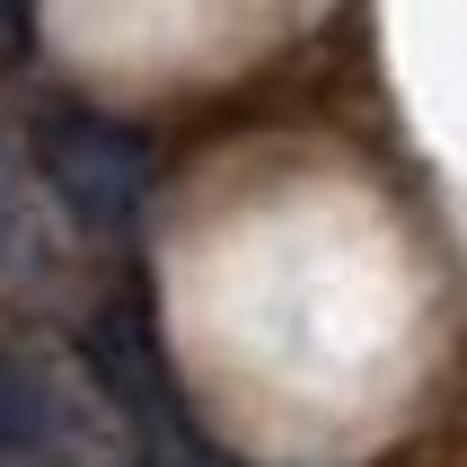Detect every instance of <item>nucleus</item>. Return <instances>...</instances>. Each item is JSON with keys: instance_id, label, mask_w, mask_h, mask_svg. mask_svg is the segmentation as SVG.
<instances>
[{"instance_id": "20e7f679", "label": "nucleus", "mask_w": 467, "mask_h": 467, "mask_svg": "<svg viewBox=\"0 0 467 467\" xmlns=\"http://www.w3.org/2000/svg\"><path fill=\"white\" fill-rule=\"evenodd\" d=\"M26 45H36V26H26L18 9H0V53H26Z\"/></svg>"}, {"instance_id": "7ed1b4c3", "label": "nucleus", "mask_w": 467, "mask_h": 467, "mask_svg": "<svg viewBox=\"0 0 467 467\" xmlns=\"http://www.w3.org/2000/svg\"><path fill=\"white\" fill-rule=\"evenodd\" d=\"M36 441H45V389H36V379L0 353V467L26 459Z\"/></svg>"}, {"instance_id": "f03ea898", "label": "nucleus", "mask_w": 467, "mask_h": 467, "mask_svg": "<svg viewBox=\"0 0 467 467\" xmlns=\"http://www.w3.org/2000/svg\"><path fill=\"white\" fill-rule=\"evenodd\" d=\"M88 370L106 379L115 415L132 423V441H141L150 467H212V441H203V423L185 415L168 362H159V336H150V309L141 300H106L88 317Z\"/></svg>"}, {"instance_id": "f257e3e1", "label": "nucleus", "mask_w": 467, "mask_h": 467, "mask_svg": "<svg viewBox=\"0 0 467 467\" xmlns=\"http://www.w3.org/2000/svg\"><path fill=\"white\" fill-rule=\"evenodd\" d=\"M36 168H45L53 203L98 238H124L150 203V141L98 106H45L36 115Z\"/></svg>"}]
</instances>
